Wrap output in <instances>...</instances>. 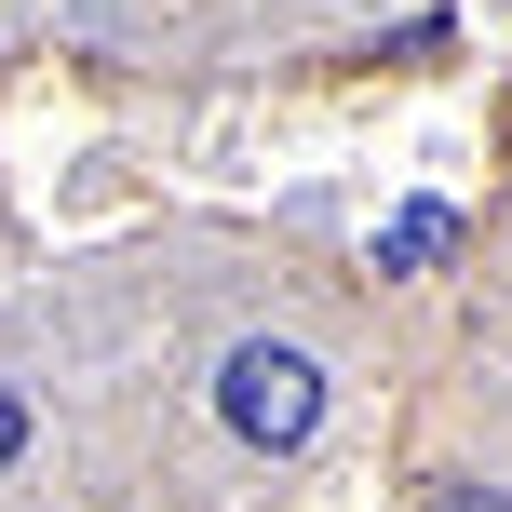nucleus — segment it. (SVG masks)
Masks as SVG:
<instances>
[{"label": "nucleus", "instance_id": "f257e3e1", "mask_svg": "<svg viewBox=\"0 0 512 512\" xmlns=\"http://www.w3.org/2000/svg\"><path fill=\"white\" fill-rule=\"evenodd\" d=\"M216 405H230L243 445H310V418H324V364L283 351V337H243L230 378H216Z\"/></svg>", "mask_w": 512, "mask_h": 512}, {"label": "nucleus", "instance_id": "7ed1b4c3", "mask_svg": "<svg viewBox=\"0 0 512 512\" xmlns=\"http://www.w3.org/2000/svg\"><path fill=\"white\" fill-rule=\"evenodd\" d=\"M14 459H27V405L0 391V472H14Z\"/></svg>", "mask_w": 512, "mask_h": 512}, {"label": "nucleus", "instance_id": "f03ea898", "mask_svg": "<svg viewBox=\"0 0 512 512\" xmlns=\"http://www.w3.org/2000/svg\"><path fill=\"white\" fill-rule=\"evenodd\" d=\"M445 243H459V216H445V203H391V230H378V270H432Z\"/></svg>", "mask_w": 512, "mask_h": 512}, {"label": "nucleus", "instance_id": "20e7f679", "mask_svg": "<svg viewBox=\"0 0 512 512\" xmlns=\"http://www.w3.org/2000/svg\"><path fill=\"white\" fill-rule=\"evenodd\" d=\"M445 512H512V499H472V486H459V499H445Z\"/></svg>", "mask_w": 512, "mask_h": 512}]
</instances>
